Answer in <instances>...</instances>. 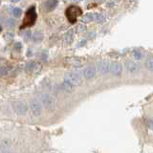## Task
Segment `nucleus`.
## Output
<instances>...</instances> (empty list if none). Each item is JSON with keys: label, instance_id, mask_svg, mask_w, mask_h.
<instances>
[{"label": "nucleus", "instance_id": "obj_8", "mask_svg": "<svg viewBox=\"0 0 153 153\" xmlns=\"http://www.w3.org/2000/svg\"><path fill=\"white\" fill-rule=\"evenodd\" d=\"M109 72L114 76H120L123 72V66L120 62H112L109 66Z\"/></svg>", "mask_w": 153, "mask_h": 153}, {"label": "nucleus", "instance_id": "obj_5", "mask_svg": "<svg viewBox=\"0 0 153 153\" xmlns=\"http://www.w3.org/2000/svg\"><path fill=\"white\" fill-rule=\"evenodd\" d=\"M41 102H42V104L44 105V106H46L47 108H49V109H53V108H55V106H56L55 99L49 94L42 95L41 96Z\"/></svg>", "mask_w": 153, "mask_h": 153}, {"label": "nucleus", "instance_id": "obj_6", "mask_svg": "<svg viewBox=\"0 0 153 153\" xmlns=\"http://www.w3.org/2000/svg\"><path fill=\"white\" fill-rule=\"evenodd\" d=\"M13 110L18 115H25L28 110L27 104L24 102H14L13 103Z\"/></svg>", "mask_w": 153, "mask_h": 153}, {"label": "nucleus", "instance_id": "obj_27", "mask_svg": "<svg viewBox=\"0 0 153 153\" xmlns=\"http://www.w3.org/2000/svg\"><path fill=\"white\" fill-rule=\"evenodd\" d=\"M31 36H32V33H31V31H26L25 33H24V38H25V40H26V41H28L29 39H30Z\"/></svg>", "mask_w": 153, "mask_h": 153}, {"label": "nucleus", "instance_id": "obj_23", "mask_svg": "<svg viewBox=\"0 0 153 153\" xmlns=\"http://www.w3.org/2000/svg\"><path fill=\"white\" fill-rule=\"evenodd\" d=\"M9 73V69L6 67H0V76H6Z\"/></svg>", "mask_w": 153, "mask_h": 153}, {"label": "nucleus", "instance_id": "obj_7", "mask_svg": "<svg viewBox=\"0 0 153 153\" xmlns=\"http://www.w3.org/2000/svg\"><path fill=\"white\" fill-rule=\"evenodd\" d=\"M140 68H141V66L140 64H138L137 62H134L131 60H127L126 62V69L128 73H131V74L138 73V72L140 71Z\"/></svg>", "mask_w": 153, "mask_h": 153}, {"label": "nucleus", "instance_id": "obj_24", "mask_svg": "<svg viewBox=\"0 0 153 153\" xmlns=\"http://www.w3.org/2000/svg\"><path fill=\"white\" fill-rule=\"evenodd\" d=\"M76 31L79 33H83L86 31V26L84 24H79V25H78V27H76Z\"/></svg>", "mask_w": 153, "mask_h": 153}, {"label": "nucleus", "instance_id": "obj_2", "mask_svg": "<svg viewBox=\"0 0 153 153\" xmlns=\"http://www.w3.org/2000/svg\"><path fill=\"white\" fill-rule=\"evenodd\" d=\"M36 19V8L35 7H31L30 9L28 10L27 13H26V16L25 18L23 20V25L22 28H25V27H29V26H32L33 25Z\"/></svg>", "mask_w": 153, "mask_h": 153}, {"label": "nucleus", "instance_id": "obj_10", "mask_svg": "<svg viewBox=\"0 0 153 153\" xmlns=\"http://www.w3.org/2000/svg\"><path fill=\"white\" fill-rule=\"evenodd\" d=\"M67 64H69L73 67H80L82 65V59H79V57H68L66 59Z\"/></svg>", "mask_w": 153, "mask_h": 153}, {"label": "nucleus", "instance_id": "obj_1", "mask_svg": "<svg viewBox=\"0 0 153 153\" xmlns=\"http://www.w3.org/2000/svg\"><path fill=\"white\" fill-rule=\"evenodd\" d=\"M64 81L67 83L71 84L73 87L79 86L81 83V76L79 72H71L67 73L64 76Z\"/></svg>", "mask_w": 153, "mask_h": 153}, {"label": "nucleus", "instance_id": "obj_19", "mask_svg": "<svg viewBox=\"0 0 153 153\" xmlns=\"http://www.w3.org/2000/svg\"><path fill=\"white\" fill-rule=\"evenodd\" d=\"M5 25H6L7 28L12 29L14 27V25H16V21H14L13 18H8V19H6V21H5Z\"/></svg>", "mask_w": 153, "mask_h": 153}, {"label": "nucleus", "instance_id": "obj_25", "mask_svg": "<svg viewBox=\"0 0 153 153\" xmlns=\"http://www.w3.org/2000/svg\"><path fill=\"white\" fill-rule=\"evenodd\" d=\"M146 126L148 127L153 130V120H151V119H146Z\"/></svg>", "mask_w": 153, "mask_h": 153}, {"label": "nucleus", "instance_id": "obj_22", "mask_svg": "<svg viewBox=\"0 0 153 153\" xmlns=\"http://www.w3.org/2000/svg\"><path fill=\"white\" fill-rule=\"evenodd\" d=\"M133 56L135 59H142V53L139 50H134L133 51Z\"/></svg>", "mask_w": 153, "mask_h": 153}, {"label": "nucleus", "instance_id": "obj_14", "mask_svg": "<svg viewBox=\"0 0 153 153\" xmlns=\"http://www.w3.org/2000/svg\"><path fill=\"white\" fill-rule=\"evenodd\" d=\"M57 5V1L56 0H49L45 3V8L47 11H51V10L55 9Z\"/></svg>", "mask_w": 153, "mask_h": 153}, {"label": "nucleus", "instance_id": "obj_18", "mask_svg": "<svg viewBox=\"0 0 153 153\" xmlns=\"http://www.w3.org/2000/svg\"><path fill=\"white\" fill-rule=\"evenodd\" d=\"M94 19L96 20V22L100 23V24H102V23H103L105 21V17L100 13H96L94 16Z\"/></svg>", "mask_w": 153, "mask_h": 153}, {"label": "nucleus", "instance_id": "obj_32", "mask_svg": "<svg viewBox=\"0 0 153 153\" xmlns=\"http://www.w3.org/2000/svg\"><path fill=\"white\" fill-rule=\"evenodd\" d=\"M0 4H1V0H0Z\"/></svg>", "mask_w": 153, "mask_h": 153}, {"label": "nucleus", "instance_id": "obj_15", "mask_svg": "<svg viewBox=\"0 0 153 153\" xmlns=\"http://www.w3.org/2000/svg\"><path fill=\"white\" fill-rule=\"evenodd\" d=\"M74 39V31L73 30H70L66 33L65 35V42L67 44H71L72 41Z\"/></svg>", "mask_w": 153, "mask_h": 153}, {"label": "nucleus", "instance_id": "obj_30", "mask_svg": "<svg viewBox=\"0 0 153 153\" xmlns=\"http://www.w3.org/2000/svg\"><path fill=\"white\" fill-rule=\"evenodd\" d=\"M12 1H13V2H18L19 0H12Z\"/></svg>", "mask_w": 153, "mask_h": 153}, {"label": "nucleus", "instance_id": "obj_31", "mask_svg": "<svg viewBox=\"0 0 153 153\" xmlns=\"http://www.w3.org/2000/svg\"><path fill=\"white\" fill-rule=\"evenodd\" d=\"M1 30H2V27H1V25H0V32H1Z\"/></svg>", "mask_w": 153, "mask_h": 153}, {"label": "nucleus", "instance_id": "obj_12", "mask_svg": "<svg viewBox=\"0 0 153 153\" xmlns=\"http://www.w3.org/2000/svg\"><path fill=\"white\" fill-rule=\"evenodd\" d=\"M41 68V66L39 63H36V62H33V61H31L29 62L26 66V70L28 72H37L39 71Z\"/></svg>", "mask_w": 153, "mask_h": 153}, {"label": "nucleus", "instance_id": "obj_13", "mask_svg": "<svg viewBox=\"0 0 153 153\" xmlns=\"http://www.w3.org/2000/svg\"><path fill=\"white\" fill-rule=\"evenodd\" d=\"M32 38H33V40L35 42H40L42 40V38H43V33L40 31H36L35 33H33Z\"/></svg>", "mask_w": 153, "mask_h": 153}, {"label": "nucleus", "instance_id": "obj_3", "mask_svg": "<svg viewBox=\"0 0 153 153\" xmlns=\"http://www.w3.org/2000/svg\"><path fill=\"white\" fill-rule=\"evenodd\" d=\"M81 14H82V11L76 6H71L66 10V16L71 23H75L76 21V18Z\"/></svg>", "mask_w": 153, "mask_h": 153}, {"label": "nucleus", "instance_id": "obj_26", "mask_svg": "<svg viewBox=\"0 0 153 153\" xmlns=\"http://www.w3.org/2000/svg\"><path fill=\"white\" fill-rule=\"evenodd\" d=\"M13 38V33H7L6 35H5V39L8 41H11Z\"/></svg>", "mask_w": 153, "mask_h": 153}, {"label": "nucleus", "instance_id": "obj_9", "mask_svg": "<svg viewBox=\"0 0 153 153\" xmlns=\"http://www.w3.org/2000/svg\"><path fill=\"white\" fill-rule=\"evenodd\" d=\"M96 75V68L94 66H89L87 68H85L83 71V76L86 79H93Z\"/></svg>", "mask_w": 153, "mask_h": 153}, {"label": "nucleus", "instance_id": "obj_20", "mask_svg": "<svg viewBox=\"0 0 153 153\" xmlns=\"http://www.w3.org/2000/svg\"><path fill=\"white\" fill-rule=\"evenodd\" d=\"M12 14L14 16V17H19L22 14V11H21V9H19V8H13L12 10Z\"/></svg>", "mask_w": 153, "mask_h": 153}, {"label": "nucleus", "instance_id": "obj_28", "mask_svg": "<svg viewBox=\"0 0 153 153\" xmlns=\"http://www.w3.org/2000/svg\"><path fill=\"white\" fill-rule=\"evenodd\" d=\"M14 50L16 51H17V52H19V51H21V49H22V44L20 42H16V44H14Z\"/></svg>", "mask_w": 153, "mask_h": 153}, {"label": "nucleus", "instance_id": "obj_21", "mask_svg": "<svg viewBox=\"0 0 153 153\" xmlns=\"http://www.w3.org/2000/svg\"><path fill=\"white\" fill-rule=\"evenodd\" d=\"M61 88L63 89V90H65V91H71V90H73L75 87H73L71 84H69V83H67V82H65V81H63L62 82V84H61Z\"/></svg>", "mask_w": 153, "mask_h": 153}, {"label": "nucleus", "instance_id": "obj_17", "mask_svg": "<svg viewBox=\"0 0 153 153\" xmlns=\"http://www.w3.org/2000/svg\"><path fill=\"white\" fill-rule=\"evenodd\" d=\"M146 67L149 71L153 72V56H149L146 59Z\"/></svg>", "mask_w": 153, "mask_h": 153}, {"label": "nucleus", "instance_id": "obj_29", "mask_svg": "<svg viewBox=\"0 0 153 153\" xmlns=\"http://www.w3.org/2000/svg\"><path fill=\"white\" fill-rule=\"evenodd\" d=\"M70 1L75 2V3H78V2H79V1H80V0H70Z\"/></svg>", "mask_w": 153, "mask_h": 153}, {"label": "nucleus", "instance_id": "obj_11", "mask_svg": "<svg viewBox=\"0 0 153 153\" xmlns=\"http://www.w3.org/2000/svg\"><path fill=\"white\" fill-rule=\"evenodd\" d=\"M109 66H110V63H108L107 61H102L100 62L99 65H98V70L100 74H107L109 72Z\"/></svg>", "mask_w": 153, "mask_h": 153}, {"label": "nucleus", "instance_id": "obj_16", "mask_svg": "<svg viewBox=\"0 0 153 153\" xmlns=\"http://www.w3.org/2000/svg\"><path fill=\"white\" fill-rule=\"evenodd\" d=\"M92 20H94V14L92 13H86L85 16L81 17V22L82 23H89Z\"/></svg>", "mask_w": 153, "mask_h": 153}, {"label": "nucleus", "instance_id": "obj_4", "mask_svg": "<svg viewBox=\"0 0 153 153\" xmlns=\"http://www.w3.org/2000/svg\"><path fill=\"white\" fill-rule=\"evenodd\" d=\"M30 108L32 113L35 115V116H39L42 113V103L37 100H32L30 102Z\"/></svg>", "mask_w": 153, "mask_h": 153}]
</instances>
